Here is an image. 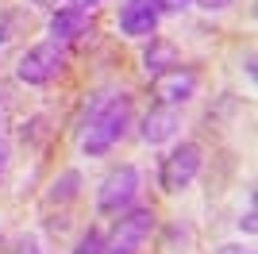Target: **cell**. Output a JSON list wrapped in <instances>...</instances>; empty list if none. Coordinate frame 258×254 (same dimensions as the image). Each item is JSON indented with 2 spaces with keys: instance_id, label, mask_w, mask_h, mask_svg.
Returning <instances> with one entry per match:
<instances>
[{
  "instance_id": "obj_3",
  "label": "cell",
  "mask_w": 258,
  "mask_h": 254,
  "mask_svg": "<svg viewBox=\"0 0 258 254\" xmlns=\"http://www.w3.org/2000/svg\"><path fill=\"white\" fill-rule=\"evenodd\" d=\"M62 70H66V46H58V42L27 46L20 54V62H16V77L23 85H50Z\"/></svg>"
},
{
  "instance_id": "obj_12",
  "label": "cell",
  "mask_w": 258,
  "mask_h": 254,
  "mask_svg": "<svg viewBox=\"0 0 258 254\" xmlns=\"http://www.w3.org/2000/svg\"><path fill=\"white\" fill-rule=\"evenodd\" d=\"M239 227H243L247 235H254V231H258V212H254V197H250V208H247V216L239 220Z\"/></svg>"
},
{
  "instance_id": "obj_1",
  "label": "cell",
  "mask_w": 258,
  "mask_h": 254,
  "mask_svg": "<svg viewBox=\"0 0 258 254\" xmlns=\"http://www.w3.org/2000/svg\"><path fill=\"white\" fill-rule=\"evenodd\" d=\"M131 123V96L127 93H104L97 104L89 108V116L81 119V150L85 154H108L116 147L123 131Z\"/></svg>"
},
{
  "instance_id": "obj_10",
  "label": "cell",
  "mask_w": 258,
  "mask_h": 254,
  "mask_svg": "<svg viewBox=\"0 0 258 254\" xmlns=\"http://www.w3.org/2000/svg\"><path fill=\"white\" fill-rule=\"evenodd\" d=\"M170 66H177V46H173L170 39H154L151 35V46L143 50V70L147 74H162V70H170Z\"/></svg>"
},
{
  "instance_id": "obj_9",
  "label": "cell",
  "mask_w": 258,
  "mask_h": 254,
  "mask_svg": "<svg viewBox=\"0 0 258 254\" xmlns=\"http://www.w3.org/2000/svg\"><path fill=\"white\" fill-rule=\"evenodd\" d=\"M177 127H181V116H177V108H166V104H151V112L143 116V143H170L177 135Z\"/></svg>"
},
{
  "instance_id": "obj_16",
  "label": "cell",
  "mask_w": 258,
  "mask_h": 254,
  "mask_svg": "<svg viewBox=\"0 0 258 254\" xmlns=\"http://www.w3.org/2000/svg\"><path fill=\"white\" fill-rule=\"evenodd\" d=\"M216 254H254L250 246H239V243H227V246H220Z\"/></svg>"
},
{
  "instance_id": "obj_8",
  "label": "cell",
  "mask_w": 258,
  "mask_h": 254,
  "mask_svg": "<svg viewBox=\"0 0 258 254\" xmlns=\"http://www.w3.org/2000/svg\"><path fill=\"white\" fill-rule=\"evenodd\" d=\"M46 31H50V42L66 46V42H74V39H81V35L93 31V12L66 4V8L50 12V23H46Z\"/></svg>"
},
{
  "instance_id": "obj_13",
  "label": "cell",
  "mask_w": 258,
  "mask_h": 254,
  "mask_svg": "<svg viewBox=\"0 0 258 254\" xmlns=\"http://www.w3.org/2000/svg\"><path fill=\"white\" fill-rule=\"evenodd\" d=\"M189 4H193V0H158V8H162V12H185Z\"/></svg>"
},
{
  "instance_id": "obj_14",
  "label": "cell",
  "mask_w": 258,
  "mask_h": 254,
  "mask_svg": "<svg viewBox=\"0 0 258 254\" xmlns=\"http://www.w3.org/2000/svg\"><path fill=\"white\" fill-rule=\"evenodd\" d=\"M8 158H12V147H8V139L0 135V173H4V166H8Z\"/></svg>"
},
{
  "instance_id": "obj_2",
  "label": "cell",
  "mask_w": 258,
  "mask_h": 254,
  "mask_svg": "<svg viewBox=\"0 0 258 254\" xmlns=\"http://www.w3.org/2000/svg\"><path fill=\"white\" fill-rule=\"evenodd\" d=\"M154 220H158L154 208H131V212H123V216L112 223V231L104 235L100 254H135L147 239H151Z\"/></svg>"
},
{
  "instance_id": "obj_5",
  "label": "cell",
  "mask_w": 258,
  "mask_h": 254,
  "mask_svg": "<svg viewBox=\"0 0 258 254\" xmlns=\"http://www.w3.org/2000/svg\"><path fill=\"white\" fill-rule=\"evenodd\" d=\"M135 193H139V169L135 166H116V169H108L104 181H100L97 208L104 212V216H116V212H123L135 201Z\"/></svg>"
},
{
  "instance_id": "obj_15",
  "label": "cell",
  "mask_w": 258,
  "mask_h": 254,
  "mask_svg": "<svg viewBox=\"0 0 258 254\" xmlns=\"http://www.w3.org/2000/svg\"><path fill=\"white\" fill-rule=\"evenodd\" d=\"M201 8H208V12H220V8H227V4H235V0H197Z\"/></svg>"
},
{
  "instance_id": "obj_7",
  "label": "cell",
  "mask_w": 258,
  "mask_h": 254,
  "mask_svg": "<svg viewBox=\"0 0 258 254\" xmlns=\"http://www.w3.org/2000/svg\"><path fill=\"white\" fill-rule=\"evenodd\" d=\"M162 20V8L158 0H123L119 4V31L127 35V39H147V35H154V27H158Z\"/></svg>"
},
{
  "instance_id": "obj_11",
  "label": "cell",
  "mask_w": 258,
  "mask_h": 254,
  "mask_svg": "<svg viewBox=\"0 0 258 254\" xmlns=\"http://www.w3.org/2000/svg\"><path fill=\"white\" fill-rule=\"evenodd\" d=\"M100 246H104V235L97 231V227H89L81 239H77V246H74V254H100Z\"/></svg>"
},
{
  "instance_id": "obj_6",
  "label": "cell",
  "mask_w": 258,
  "mask_h": 254,
  "mask_svg": "<svg viewBox=\"0 0 258 254\" xmlns=\"http://www.w3.org/2000/svg\"><path fill=\"white\" fill-rule=\"evenodd\" d=\"M197 70L193 66H170V70H162V74H154L151 81V96H154V104H166V108H177L185 104V100H193L197 96Z\"/></svg>"
},
{
  "instance_id": "obj_4",
  "label": "cell",
  "mask_w": 258,
  "mask_h": 254,
  "mask_svg": "<svg viewBox=\"0 0 258 254\" xmlns=\"http://www.w3.org/2000/svg\"><path fill=\"white\" fill-rule=\"evenodd\" d=\"M201 162H205V150L197 147V143H177V147L162 158V173H158L162 189L166 193L189 189L197 181V173H201Z\"/></svg>"
},
{
  "instance_id": "obj_17",
  "label": "cell",
  "mask_w": 258,
  "mask_h": 254,
  "mask_svg": "<svg viewBox=\"0 0 258 254\" xmlns=\"http://www.w3.org/2000/svg\"><path fill=\"white\" fill-rule=\"evenodd\" d=\"M70 4H74V8H85V12H93L100 4V0H70Z\"/></svg>"
}]
</instances>
